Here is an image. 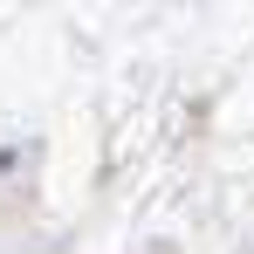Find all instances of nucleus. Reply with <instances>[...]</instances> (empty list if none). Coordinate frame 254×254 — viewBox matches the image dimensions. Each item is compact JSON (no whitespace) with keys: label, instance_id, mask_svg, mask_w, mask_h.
<instances>
[]
</instances>
